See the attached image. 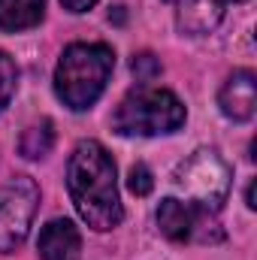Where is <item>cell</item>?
Masks as SVG:
<instances>
[{"mask_svg":"<svg viewBox=\"0 0 257 260\" xmlns=\"http://www.w3.org/2000/svg\"><path fill=\"white\" fill-rule=\"evenodd\" d=\"M67 188L79 218L94 230H115L124 218L121 197L115 185V160L112 154L88 139L79 142L67 164Z\"/></svg>","mask_w":257,"mask_h":260,"instance_id":"6da1fadb","label":"cell"},{"mask_svg":"<svg viewBox=\"0 0 257 260\" xmlns=\"http://www.w3.org/2000/svg\"><path fill=\"white\" fill-rule=\"evenodd\" d=\"M115 67V52L103 43H73L67 46L55 67V94L64 106L82 112L97 103L109 73Z\"/></svg>","mask_w":257,"mask_h":260,"instance_id":"7a4b0ae2","label":"cell"},{"mask_svg":"<svg viewBox=\"0 0 257 260\" xmlns=\"http://www.w3.org/2000/svg\"><path fill=\"white\" fill-rule=\"evenodd\" d=\"M185 124V106L173 91L164 88H136L118 103L112 127L121 136H160L176 133Z\"/></svg>","mask_w":257,"mask_h":260,"instance_id":"3957f363","label":"cell"},{"mask_svg":"<svg viewBox=\"0 0 257 260\" xmlns=\"http://www.w3.org/2000/svg\"><path fill=\"white\" fill-rule=\"evenodd\" d=\"M173 185L185 197L182 203L215 215L227 203V194H230V167L224 164V157L218 151L200 148L188 160L179 164Z\"/></svg>","mask_w":257,"mask_h":260,"instance_id":"277c9868","label":"cell"},{"mask_svg":"<svg viewBox=\"0 0 257 260\" xmlns=\"http://www.w3.org/2000/svg\"><path fill=\"white\" fill-rule=\"evenodd\" d=\"M37 203H40V188L27 176H18L0 194V251L3 254L15 251L27 239L30 221L37 215Z\"/></svg>","mask_w":257,"mask_h":260,"instance_id":"5b68a950","label":"cell"},{"mask_svg":"<svg viewBox=\"0 0 257 260\" xmlns=\"http://www.w3.org/2000/svg\"><path fill=\"white\" fill-rule=\"evenodd\" d=\"M212 212H203V209H194L188 203H182L179 197H167L160 206H157V227L160 233L170 239V242H191V239H206L203 236V227L209 221Z\"/></svg>","mask_w":257,"mask_h":260,"instance_id":"8992f818","label":"cell"},{"mask_svg":"<svg viewBox=\"0 0 257 260\" xmlns=\"http://www.w3.org/2000/svg\"><path fill=\"white\" fill-rule=\"evenodd\" d=\"M218 106H221V112L227 115V118H233V121H248V118H254V109H257V79L251 70H236L227 82H224V88H221V94H218Z\"/></svg>","mask_w":257,"mask_h":260,"instance_id":"52a82bcc","label":"cell"},{"mask_svg":"<svg viewBox=\"0 0 257 260\" xmlns=\"http://www.w3.org/2000/svg\"><path fill=\"white\" fill-rule=\"evenodd\" d=\"M40 257L43 260H79L82 254V236L73 221L55 218L40 230Z\"/></svg>","mask_w":257,"mask_h":260,"instance_id":"ba28073f","label":"cell"},{"mask_svg":"<svg viewBox=\"0 0 257 260\" xmlns=\"http://www.w3.org/2000/svg\"><path fill=\"white\" fill-rule=\"evenodd\" d=\"M46 0H0V30H27L43 21Z\"/></svg>","mask_w":257,"mask_h":260,"instance_id":"9c48e42d","label":"cell"},{"mask_svg":"<svg viewBox=\"0 0 257 260\" xmlns=\"http://www.w3.org/2000/svg\"><path fill=\"white\" fill-rule=\"evenodd\" d=\"M52 124L43 121V124H34V127L24 130L21 136V154L24 157H46L49 148H52Z\"/></svg>","mask_w":257,"mask_h":260,"instance_id":"30bf717a","label":"cell"},{"mask_svg":"<svg viewBox=\"0 0 257 260\" xmlns=\"http://www.w3.org/2000/svg\"><path fill=\"white\" fill-rule=\"evenodd\" d=\"M15 82H18L15 61H12L6 52H0V109L12 100V94H15Z\"/></svg>","mask_w":257,"mask_h":260,"instance_id":"8fae6325","label":"cell"},{"mask_svg":"<svg viewBox=\"0 0 257 260\" xmlns=\"http://www.w3.org/2000/svg\"><path fill=\"white\" fill-rule=\"evenodd\" d=\"M127 188H130L136 197L151 194V188H154V176H151V170H148L145 164H133V167H130V173H127Z\"/></svg>","mask_w":257,"mask_h":260,"instance_id":"7c38bea8","label":"cell"},{"mask_svg":"<svg viewBox=\"0 0 257 260\" xmlns=\"http://www.w3.org/2000/svg\"><path fill=\"white\" fill-rule=\"evenodd\" d=\"M133 73H136V79L148 82V79H154V76L160 73V64H157L151 55H136V58H133Z\"/></svg>","mask_w":257,"mask_h":260,"instance_id":"4fadbf2b","label":"cell"},{"mask_svg":"<svg viewBox=\"0 0 257 260\" xmlns=\"http://www.w3.org/2000/svg\"><path fill=\"white\" fill-rule=\"evenodd\" d=\"M64 3V9H70V12H88L97 0H61Z\"/></svg>","mask_w":257,"mask_h":260,"instance_id":"5bb4252c","label":"cell"},{"mask_svg":"<svg viewBox=\"0 0 257 260\" xmlns=\"http://www.w3.org/2000/svg\"><path fill=\"white\" fill-rule=\"evenodd\" d=\"M206 3H212V6H215L218 12H224V9H227L230 3H245V0H206Z\"/></svg>","mask_w":257,"mask_h":260,"instance_id":"9a60e30c","label":"cell"},{"mask_svg":"<svg viewBox=\"0 0 257 260\" xmlns=\"http://www.w3.org/2000/svg\"><path fill=\"white\" fill-rule=\"evenodd\" d=\"M245 203H248V209H254L257 203H254V182L248 185V191H245Z\"/></svg>","mask_w":257,"mask_h":260,"instance_id":"2e32d148","label":"cell"}]
</instances>
